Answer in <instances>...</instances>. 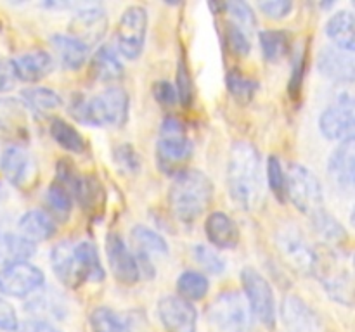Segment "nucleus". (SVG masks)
<instances>
[{"mask_svg": "<svg viewBox=\"0 0 355 332\" xmlns=\"http://www.w3.org/2000/svg\"><path fill=\"white\" fill-rule=\"evenodd\" d=\"M51 44L54 47L55 54H58L59 61H61L62 68L75 71V69H80L85 64L87 55H89V47L83 45L80 40H76V38H73L71 35H52Z\"/></svg>", "mask_w": 355, "mask_h": 332, "instance_id": "obj_26", "label": "nucleus"}, {"mask_svg": "<svg viewBox=\"0 0 355 332\" xmlns=\"http://www.w3.org/2000/svg\"><path fill=\"white\" fill-rule=\"evenodd\" d=\"M0 28H2V23H0Z\"/></svg>", "mask_w": 355, "mask_h": 332, "instance_id": "obj_52", "label": "nucleus"}, {"mask_svg": "<svg viewBox=\"0 0 355 332\" xmlns=\"http://www.w3.org/2000/svg\"><path fill=\"white\" fill-rule=\"evenodd\" d=\"M193 154V144L186 133L182 121L175 116H166L159 127V138L156 142V159L159 169L166 173L180 172V166Z\"/></svg>", "mask_w": 355, "mask_h": 332, "instance_id": "obj_5", "label": "nucleus"}, {"mask_svg": "<svg viewBox=\"0 0 355 332\" xmlns=\"http://www.w3.org/2000/svg\"><path fill=\"white\" fill-rule=\"evenodd\" d=\"M241 284L245 290V299L248 303L253 318L266 327H274L276 324V296L269 280L253 266H245L241 270Z\"/></svg>", "mask_w": 355, "mask_h": 332, "instance_id": "obj_8", "label": "nucleus"}, {"mask_svg": "<svg viewBox=\"0 0 355 332\" xmlns=\"http://www.w3.org/2000/svg\"><path fill=\"white\" fill-rule=\"evenodd\" d=\"M354 7H355V3H354Z\"/></svg>", "mask_w": 355, "mask_h": 332, "instance_id": "obj_53", "label": "nucleus"}, {"mask_svg": "<svg viewBox=\"0 0 355 332\" xmlns=\"http://www.w3.org/2000/svg\"><path fill=\"white\" fill-rule=\"evenodd\" d=\"M354 268H355V255H354Z\"/></svg>", "mask_w": 355, "mask_h": 332, "instance_id": "obj_51", "label": "nucleus"}, {"mask_svg": "<svg viewBox=\"0 0 355 332\" xmlns=\"http://www.w3.org/2000/svg\"><path fill=\"white\" fill-rule=\"evenodd\" d=\"M175 90L177 97H179L180 104L184 107H189L191 102H193V78H191L189 68H187L186 59L180 57L179 62H177V73H175Z\"/></svg>", "mask_w": 355, "mask_h": 332, "instance_id": "obj_41", "label": "nucleus"}, {"mask_svg": "<svg viewBox=\"0 0 355 332\" xmlns=\"http://www.w3.org/2000/svg\"><path fill=\"white\" fill-rule=\"evenodd\" d=\"M132 241L137 248V261L141 266V273L153 277L155 275V266L151 263V256H166L168 255V244L153 228L146 227V225H135L132 228Z\"/></svg>", "mask_w": 355, "mask_h": 332, "instance_id": "obj_17", "label": "nucleus"}, {"mask_svg": "<svg viewBox=\"0 0 355 332\" xmlns=\"http://www.w3.org/2000/svg\"><path fill=\"white\" fill-rule=\"evenodd\" d=\"M158 317L166 332H196L198 311L191 301L180 296H165L158 303Z\"/></svg>", "mask_w": 355, "mask_h": 332, "instance_id": "obj_13", "label": "nucleus"}, {"mask_svg": "<svg viewBox=\"0 0 355 332\" xmlns=\"http://www.w3.org/2000/svg\"><path fill=\"white\" fill-rule=\"evenodd\" d=\"M319 130L329 140L355 137V82L340 83L331 104L319 116Z\"/></svg>", "mask_w": 355, "mask_h": 332, "instance_id": "obj_4", "label": "nucleus"}, {"mask_svg": "<svg viewBox=\"0 0 355 332\" xmlns=\"http://www.w3.org/2000/svg\"><path fill=\"white\" fill-rule=\"evenodd\" d=\"M17 80L26 83H37L52 71V57L45 50H30L12 59Z\"/></svg>", "mask_w": 355, "mask_h": 332, "instance_id": "obj_23", "label": "nucleus"}, {"mask_svg": "<svg viewBox=\"0 0 355 332\" xmlns=\"http://www.w3.org/2000/svg\"><path fill=\"white\" fill-rule=\"evenodd\" d=\"M51 263L55 277L64 286L76 287L80 284H83L82 277H80L78 263H76L75 246L71 242H58L51 251Z\"/></svg>", "mask_w": 355, "mask_h": 332, "instance_id": "obj_21", "label": "nucleus"}, {"mask_svg": "<svg viewBox=\"0 0 355 332\" xmlns=\"http://www.w3.org/2000/svg\"><path fill=\"white\" fill-rule=\"evenodd\" d=\"M276 242L281 255L298 272L312 275L318 268L319 255L314 251L311 242L305 239L300 228L293 223H283L276 232Z\"/></svg>", "mask_w": 355, "mask_h": 332, "instance_id": "obj_9", "label": "nucleus"}, {"mask_svg": "<svg viewBox=\"0 0 355 332\" xmlns=\"http://www.w3.org/2000/svg\"><path fill=\"white\" fill-rule=\"evenodd\" d=\"M75 256L76 263H78L80 277H82V282H103L106 272H104V266L101 263L99 252L97 248L89 241H82L80 244L75 246Z\"/></svg>", "mask_w": 355, "mask_h": 332, "instance_id": "obj_28", "label": "nucleus"}, {"mask_svg": "<svg viewBox=\"0 0 355 332\" xmlns=\"http://www.w3.org/2000/svg\"><path fill=\"white\" fill-rule=\"evenodd\" d=\"M259 9L270 19H283L293 9V3L290 0H269V2H260Z\"/></svg>", "mask_w": 355, "mask_h": 332, "instance_id": "obj_46", "label": "nucleus"}, {"mask_svg": "<svg viewBox=\"0 0 355 332\" xmlns=\"http://www.w3.org/2000/svg\"><path fill=\"white\" fill-rule=\"evenodd\" d=\"M21 100L26 107L37 111V113H49V111L58 109L62 104L61 97L51 89L45 86H30L21 92Z\"/></svg>", "mask_w": 355, "mask_h": 332, "instance_id": "obj_33", "label": "nucleus"}, {"mask_svg": "<svg viewBox=\"0 0 355 332\" xmlns=\"http://www.w3.org/2000/svg\"><path fill=\"white\" fill-rule=\"evenodd\" d=\"M28 107L21 99H0V131L12 138L28 137Z\"/></svg>", "mask_w": 355, "mask_h": 332, "instance_id": "obj_22", "label": "nucleus"}, {"mask_svg": "<svg viewBox=\"0 0 355 332\" xmlns=\"http://www.w3.org/2000/svg\"><path fill=\"white\" fill-rule=\"evenodd\" d=\"M281 320L286 332H322L319 315L302 297L286 296L281 304Z\"/></svg>", "mask_w": 355, "mask_h": 332, "instance_id": "obj_16", "label": "nucleus"}, {"mask_svg": "<svg viewBox=\"0 0 355 332\" xmlns=\"http://www.w3.org/2000/svg\"><path fill=\"white\" fill-rule=\"evenodd\" d=\"M227 187L231 199L241 210H255L263 197L262 158L250 142H236L227 161Z\"/></svg>", "mask_w": 355, "mask_h": 332, "instance_id": "obj_1", "label": "nucleus"}, {"mask_svg": "<svg viewBox=\"0 0 355 332\" xmlns=\"http://www.w3.org/2000/svg\"><path fill=\"white\" fill-rule=\"evenodd\" d=\"M148 35V10L130 6L123 10L116 26V47L123 57L137 59L142 54Z\"/></svg>", "mask_w": 355, "mask_h": 332, "instance_id": "obj_10", "label": "nucleus"}, {"mask_svg": "<svg viewBox=\"0 0 355 332\" xmlns=\"http://www.w3.org/2000/svg\"><path fill=\"white\" fill-rule=\"evenodd\" d=\"M311 220L319 237L328 242V244H340L347 239V230L343 228V225L326 210L319 211Z\"/></svg>", "mask_w": 355, "mask_h": 332, "instance_id": "obj_34", "label": "nucleus"}, {"mask_svg": "<svg viewBox=\"0 0 355 332\" xmlns=\"http://www.w3.org/2000/svg\"><path fill=\"white\" fill-rule=\"evenodd\" d=\"M328 173L343 189H355V137L336 145L328 159Z\"/></svg>", "mask_w": 355, "mask_h": 332, "instance_id": "obj_19", "label": "nucleus"}, {"mask_svg": "<svg viewBox=\"0 0 355 332\" xmlns=\"http://www.w3.org/2000/svg\"><path fill=\"white\" fill-rule=\"evenodd\" d=\"M45 275L30 261L14 263L0 268V294L10 297H26L44 287Z\"/></svg>", "mask_w": 355, "mask_h": 332, "instance_id": "obj_11", "label": "nucleus"}, {"mask_svg": "<svg viewBox=\"0 0 355 332\" xmlns=\"http://www.w3.org/2000/svg\"><path fill=\"white\" fill-rule=\"evenodd\" d=\"M260 47L267 61L279 62L290 52V35L283 30H263L260 31Z\"/></svg>", "mask_w": 355, "mask_h": 332, "instance_id": "obj_32", "label": "nucleus"}, {"mask_svg": "<svg viewBox=\"0 0 355 332\" xmlns=\"http://www.w3.org/2000/svg\"><path fill=\"white\" fill-rule=\"evenodd\" d=\"M107 30V14L106 10L96 3H87L76 10L75 16L69 23V33L73 38L82 42L83 45L97 44L104 37Z\"/></svg>", "mask_w": 355, "mask_h": 332, "instance_id": "obj_14", "label": "nucleus"}, {"mask_svg": "<svg viewBox=\"0 0 355 332\" xmlns=\"http://www.w3.org/2000/svg\"><path fill=\"white\" fill-rule=\"evenodd\" d=\"M227 42H229V47H231V50L234 52V54L241 55V57L243 55H248L250 50H252L250 35L232 23L227 24Z\"/></svg>", "mask_w": 355, "mask_h": 332, "instance_id": "obj_44", "label": "nucleus"}, {"mask_svg": "<svg viewBox=\"0 0 355 332\" xmlns=\"http://www.w3.org/2000/svg\"><path fill=\"white\" fill-rule=\"evenodd\" d=\"M17 230H19V235H23L26 241L37 244V242L49 241L55 234V221L52 214H49L47 211L30 210L19 218Z\"/></svg>", "mask_w": 355, "mask_h": 332, "instance_id": "obj_25", "label": "nucleus"}, {"mask_svg": "<svg viewBox=\"0 0 355 332\" xmlns=\"http://www.w3.org/2000/svg\"><path fill=\"white\" fill-rule=\"evenodd\" d=\"M114 161L120 168L127 169V172L135 173L141 168V158H139L137 151L132 147L130 144H121L114 149Z\"/></svg>", "mask_w": 355, "mask_h": 332, "instance_id": "obj_45", "label": "nucleus"}, {"mask_svg": "<svg viewBox=\"0 0 355 332\" xmlns=\"http://www.w3.org/2000/svg\"><path fill=\"white\" fill-rule=\"evenodd\" d=\"M225 85H227L229 93L232 99L238 100L239 104H248L253 99V95L259 90V83L250 76L243 75L239 69H231L225 76Z\"/></svg>", "mask_w": 355, "mask_h": 332, "instance_id": "obj_35", "label": "nucleus"}, {"mask_svg": "<svg viewBox=\"0 0 355 332\" xmlns=\"http://www.w3.org/2000/svg\"><path fill=\"white\" fill-rule=\"evenodd\" d=\"M267 182H269V187L274 192V196L281 203H284L288 199L286 172H284L283 165H281V159L274 154L269 156V159H267Z\"/></svg>", "mask_w": 355, "mask_h": 332, "instance_id": "obj_39", "label": "nucleus"}, {"mask_svg": "<svg viewBox=\"0 0 355 332\" xmlns=\"http://www.w3.org/2000/svg\"><path fill=\"white\" fill-rule=\"evenodd\" d=\"M210 322L224 332H250L253 315L239 290H224L215 297L208 310Z\"/></svg>", "mask_w": 355, "mask_h": 332, "instance_id": "obj_7", "label": "nucleus"}, {"mask_svg": "<svg viewBox=\"0 0 355 332\" xmlns=\"http://www.w3.org/2000/svg\"><path fill=\"white\" fill-rule=\"evenodd\" d=\"M35 255V244L19 234H0V268L28 261Z\"/></svg>", "mask_w": 355, "mask_h": 332, "instance_id": "obj_29", "label": "nucleus"}, {"mask_svg": "<svg viewBox=\"0 0 355 332\" xmlns=\"http://www.w3.org/2000/svg\"><path fill=\"white\" fill-rule=\"evenodd\" d=\"M225 12L231 16L232 24H236L238 28H241L246 33H252L257 28V17L253 9L250 7V3L246 2H227L224 3Z\"/></svg>", "mask_w": 355, "mask_h": 332, "instance_id": "obj_40", "label": "nucleus"}, {"mask_svg": "<svg viewBox=\"0 0 355 332\" xmlns=\"http://www.w3.org/2000/svg\"><path fill=\"white\" fill-rule=\"evenodd\" d=\"M205 234L218 249H232L239 242V228L224 211H214L205 220Z\"/></svg>", "mask_w": 355, "mask_h": 332, "instance_id": "obj_20", "label": "nucleus"}, {"mask_svg": "<svg viewBox=\"0 0 355 332\" xmlns=\"http://www.w3.org/2000/svg\"><path fill=\"white\" fill-rule=\"evenodd\" d=\"M194 258L205 268V272L211 273V275H220L225 270V261L217 251L203 244H198L194 248Z\"/></svg>", "mask_w": 355, "mask_h": 332, "instance_id": "obj_42", "label": "nucleus"}, {"mask_svg": "<svg viewBox=\"0 0 355 332\" xmlns=\"http://www.w3.org/2000/svg\"><path fill=\"white\" fill-rule=\"evenodd\" d=\"M106 255L110 261L111 273L114 279L121 284H137L141 279V266L134 252L127 248L123 239L118 234L111 232L106 237Z\"/></svg>", "mask_w": 355, "mask_h": 332, "instance_id": "obj_15", "label": "nucleus"}, {"mask_svg": "<svg viewBox=\"0 0 355 332\" xmlns=\"http://www.w3.org/2000/svg\"><path fill=\"white\" fill-rule=\"evenodd\" d=\"M177 296L184 297L187 301H200L207 296L208 289H210V282L205 277V273L196 272V270H186L180 273L177 279Z\"/></svg>", "mask_w": 355, "mask_h": 332, "instance_id": "obj_31", "label": "nucleus"}, {"mask_svg": "<svg viewBox=\"0 0 355 332\" xmlns=\"http://www.w3.org/2000/svg\"><path fill=\"white\" fill-rule=\"evenodd\" d=\"M286 194L295 208L307 216L324 210V190L318 175L300 163H291L288 168Z\"/></svg>", "mask_w": 355, "mask_h": 332, "instance_id": "obj_6", "label": "nucleus"}, {"mask_svg": "<svg viewBox=\"0 0 355 332\" xmlns=\"http://www.w3.org/2000/svg\"><path fill=\"white\" fill-rule=\"evenodd\" d=\"M92 332H130L120 315L107 306H99L90 313Z\"/></svg>", "mask_w": 355, "mask_h": 332, "instance_id": "obj_37", "label": "nucleus"}, {"mask_svg": "<svg viewBox=\"0 0 355 332\" xmlns=\"http://www.w3.org/2000/svg\"><path fill=\"white\" fill-rule=\"evenodd\" d=\"M69 113L89 127H121L128 116V95L120 86H110L92 99L75 97L69 104Z\"/></svg>", "mask_w": 355, "mask_h": 332, "instance_id": "obj_3", "label": "nucleus"}, {"mask_svg": "<svg viewBox=\"0 0 355 332\" xmlns=\"http://www.w3.org/2000/svg\"><path fill=\"white\" fill-rule=\"evenodd\" d=\"M90 69L99 82H114L123 75V62L111 45H103L94 54Z\"/></svg>", "mask_w": 355, "mask_h": 332, "instance_id": "obj_27", "label": "nucleus"}, {"mask_svg": "<svg viewBox=\"0 0 355 332\" xmlns=\"http://www.w3.org/2000/svg\"><path fill=\"white\" fill-rule=\"evenodd\" d=\"M45 203L59 218H68L73 208V196L59 182H52L45 194Z\"/></svg>", "mask_w": 355, "mask_h": 332, "instance_id": "obj_38", "label": "nucleus"}, {"mask_svg": "<svg viewBox=\"0 0 355 332\" xmlns=\"http://www.w3.org/2000/svg\"><path fill=\"white\" fill-rule=\"evenodd\" d=\"M318 68L326 78L340 83L355 82V54L336 47H324L319 52Z\"/></svg>", "mask_w": 355, "mask_h": 332, "instance_id": "obj_18", "label": "nucleus"}, {"mask_svg": "<svg viewBox=\"0 0 355 332\" xmlns=\"http://www.w3.org/2000/svg\"><path fill=\"white\" fill-rule=\"evenodd\" d=\"M38 294H35L30 301H28V310L33 311L35 315H51L55 317L58 320H62L64 317V303L61 301L59 294L52 293V290H37Z\"/></svg>", "mask_w": 355, "mask_h": 332, "instance_id": "obj_36", "label": "nucleus"}, {"mask_svg": "<svg viewBox=\"0 0 355 332\" xmlns=\"http://www.w3.org/2000/svg\"><path fill=\"white\" fill-rule=\"evenodd\" d=\"M326 35L336 48L355 54V12L338 10L326 23Z\"/></svg>", "mask_w": 355, "mask_h": 332, "instance_id": "obj_24", "label": "nucleus"}, {"mask_svg": "<svg viewBox=\"0 0 355 332\" xmlns=\"http://www.w3.org/2000/svg\"><path fill=\"white\" fill-rule=\"evenodd\" d=\"M153 95H155V99L158 100L159 104H163V106H173V104L179 100L175 86L170 82H166V80L155 83V86H153Z\"/></svg>", "mask_w": 355, "mask_h": 332, "instance_id": "obj_47", "label": "nucleus"}, {"mask_svg": "<svg viewBox=\"0 0 355 332\" xmlns=\"http://www.w3.org/2000/svg\"><path fill=\"white\" fill-rule=\"evenodd\" d=\"M16 69H14L12 61L9 59H0V93L9 92L16 85Z\"/></svg>", "mask_w": 355, "mask_h": 332, "instance_id": "obj_48", "label": "nucleus"}, {"mask_svg": "<svg viewBox=\"0 0 355 332\" xmlns=\"http://www.w3.org/2000/svg\"><path fill=\"white\" fill-rule=\"evenodd\" d=\"M0 172L16 189L26 190L35 182L37 166L26 149L12 144L7 145L0 156Z\"/></svg>", "mask_w": 355, "mask_h": 332, "instance_id": "obj_12", "label": "nucleus"}, {"mask_svg": "<svg viewBox=\"0 0 355 332\" xmlns=\"http://www.w3.org/2000/svg\"><path fill=\"white\" fill-rule=\"evenodd\" d=\"M214 199V183L200 169L184 168L173 175L168 189V204L173 216L182 223L196 221Z\"/></svg>", "mask_w": 355, "mask_h": 332, "instance_id": "obj_2", "label": "nucleus"}, {"mask_svg": "<svg viewBox=\"0 0 355 332\" xmlns=\"http://www.w3.org/2000/svg\"><path fill=\"white\" fill-rule=\"evenodd\" d=\"M19 332H61L52 322L45 318H28L17 327Z\"/></svg>", "mask_w": 355, "mask_h": 332, "instance_id": "obj_49", "label": "nucleus"}, {"mask_svg": "<svg viewBox=\"0 0 355 332\" xmlns=\"http://www.w3.org/2000/svg\"><path fill=\"white\" fill-rule=\"evenodd\" d=\"M291 76L290 83H288V92L293 100H297L300 97L302 86H304V78H305V68H307V50L300 48V50L295 54L293 66H291Z\"/></svg>", "mask_w": 355, "mask_h": 332, "instance_id": "obj_43", "label": "nucleus"}, {"mask_svg": "<svg viewBox=\"0 0 355 332\" xmlns=\"http://www.w3.org/2000/svg\"><path fill=\"white\" fill-rule=\"evenodd\" d=\"M51 137L61 145L64 151L75 152V154H82L85 152L87 144L83 135L76 130L73 124H69L68 121L61 120V118H54L51 121Z\"/></svg>", "mask_w": 355, "mask_h": 332, "instance_id": "obj_30", "label": "nucleus"}, {"mask_svg": "<svg viewBox=\"0 0 355 332\" xmlns=\"http://www.w3.org/2000/svg\"><path fill=\"white\" fill-rule=\"evenodd\" d=\"M350 223H352V227L355 228V206H354L352 213H350Z\"/></svg>", "mask_w": 355, "mask_h": 332, "instance_id": "obj_50", "label": "nucleus"}]
</instances>
